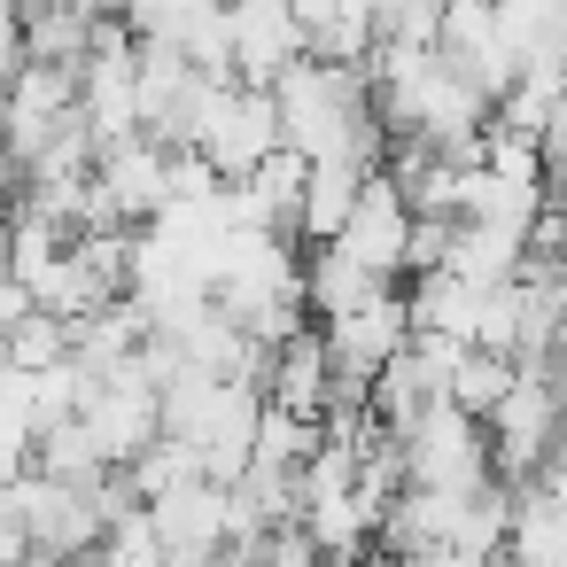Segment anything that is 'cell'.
Returning <instances> with one entry per match:
<instances>
[{
    "label": "cell",
    "instance_id": "cell-3",
    "mask_svg": "<svg viewBox=\"0 0 567 567\" xmlns=\"http://www.w3.org/2000/svg\"><path fill=\"white\" fill-rule=\"evenodd\" d=\"M559 435H567V381H559V365H551V358H544V365H520L513 396H505L497 420H489L497 482L536 489V482L559 466Z\"/></svg>",
    "mask_w": 567,
    "mask_h": 567
},
{
    "label": "cell",
    "instance_id": "cell-12",
    "mask_svg": "<svg viewBox=\"0 0 567 567\" xmlns=\"http://www.w3.org/2000/svg\"><path fill=\"white\" fill-rule=\"evenodd\" d=\"M389 288H396V280H381V272L350 265L342 249H311V257H303V296H311V319H319V327H334V319H350V311L381 303Z\"/></svg>",
    "mask_w": 567,
    "mask_h": 567
},
{
    "label": "cell",
    "instance_id": "cell-8",
    "mask_svg": "<svg viewBox=\"0 0 567 567\" xmlns=\"http://www.w3.org/2000/svg\"><path fill=\"white\" fill-rule=\"evenodd\" d=\"M412 234H420V210L404 203V187L381 172L373 187H365V203H358V218L342 226V257L350 265H365V272H381V280H396V272H412Z\"/></svg>",
    "mask_w": 567,
    "mask_h": 567
},
{
    "label": "cell",
    "instance_id": "cell-9",
    "mask_svg": "<svg viewBox=\"0 0 567 567\" xmlns=\"http://www.w3.org/2000/svg\"><path fill=\"white\" fill-rule=\"evenodd\" d=\"M319 334H327V350H334V365H342L350 381H381V373L412 350V296L389 288L381 303H365V311H350V319H334V327H319Z\"/></svg>",
    "mask_w": 567,
    "mask_h": 567
},
{
    "label": "cell",
    "instance_id": "cell-2",
    "mask_svg": "<svg viewBox=\"0 0 567 567\" xmlns=\"http://www.w3.org/2000/svg\"><path fill=\"white\" fill-rule=\"evenodd\" d=\"M280 148H288V125H280V94H272V86H241V79H210V86H203L195 156H203L226 187H249Z\"/></svg>",
    "mask_w": 567,
    "mask_h": 567
},
{
    "label": "cell",
    "instance_id": "cell-7",
    "mask_svg": "<svg viewBox=\"0 0 567 567\" xmlns=\"http://www.w3.org/2000/svg\"><path fill=\"white\" fill-rule=\"evenodd\" d=\"M148 520H156V536H164L172 559H218V551L241 544V497H234V482H187V489L156 497Z\"/></svg>",
    "mask_w": 567,
    "mask_h": 567
},
{
    "label": "cell",
    "instance_id": "cell-1",
    "mask_svg": "<svg viewBox=\"0 0 567 567\" xmlns=\"http://www.w3.org/2000/svg\"><path fill=\"white\" fill-rule=\"evenodd\" d=\"M280 125L288 148L303 164H358V172H389V125L373 102L365 71H334V63H296L280 86Z\"/></svg>",
    "mask_w": 567,
    "mask_h": 567
},
{
    "label": "cell",
    "instance_id": "cell-14",
    "mask_svg": "<svg viewBox=\"0 0 567 567\" xmlns=\"http://www.w3.org/2000/svg\"><path fill=\"white\" fill-rule=\"evenodd\" d=\"M513 381H520V358H497V350H466L458 358V381H451V412H466V420H497V404L513 396Z\"/></svg>",
    "mask_w": 567,
    "mask_h": 567
},
{
    "label": "cell",
    "instance_id": "cell-13",
    "mask_svg": "<svg viewBox=\"0 0 567 567\" xmlns=\"http://www.w3.org/2000/svg\"><path fill=\"white\" fill-rule=\"evenodd\" d=\"M381 172H358V164H311V195H303V241L311 249H334L342 241V226L358 218V203H365V187H373Z\"/></svg>",
    "mask_w": 567,
    "mask_h": 567
},
{
    "label": "cell",
    "instance_id": "cell-10",
    "mask_svg": "<svg viewBox=\"0 0 567 567\" xmlns=\"http://www.w3.org/2000/svg\"><path fill=\"white\" fill-rule=\"evenodd\" d=\"M79 102H86L79 71L24 63V71L9 79V141H17V164H32V156L63 133V125H79Z\"/></svg>",
    "mask_w": 567,
    "mask_h": 567
},
{
    "label": "cell",
    "instance_id": "cell-11",
    "mask_svg": "<svg viewBox=\"0 0 567 567\" xmlns=\"http://www.w3.org/2000/svg\"><path fill=\"white\" fill-rule=\"evenodd\" d=\"M334 350H327V334H296V342H280L272 350V381H265V404H280V412H296V420H319L327 427V412H334Z\"/></svg>",
    "mask_w": 567,
    "mask_h": 567
},
{
    "label": "cell",
    "instance_id": "cell-5",
    "mask_svg": "<svg viewBox=\"0 0 567 567\" xmlns=\"http://www.w3.org/2000/svg\"><path fill=\"white\" fill-rule=\"evenodd\" d=\"M396 443H404V474H412V489H482V482H497L489 427L466 420V412H435V420H420V427L396 435Z\"/></svg>",
    "mask_w": 567,
    "mask_h": 567
},
{
    "label": "cell",
    "instance_id": "cell-6",
    "mask_svg": "<svg viewBox=\"0 0 567 567\" xmlns=\"http://www.w3.org/2000/svg\"><path fill=\"white\" fill-rule=\"evenodd\" d=\"M234 9V79L241 86H280L296 63H311V32L296 0H226Z\"/></svg>",
    "mask_w": 567,
    "mask_h": 567
},
{
    "label": "cell",
    "instance_id": "cell-4",
    "mask_svg": "<svg viewBox=\"0 0 567 567\" xmlns=\"http://www.w3.org/2000/svg\"><path fill=\"white\" fill-rule=\"evenodd\" d=\"M79 427L94 435L102 466H110V474H125V466H141V458L164 443V389H156L141 365H133V373H117V381H94V389H86Z\"/></svg>",
    "mask_w": 567,
    "mask_h": 567
}]
</instances>
